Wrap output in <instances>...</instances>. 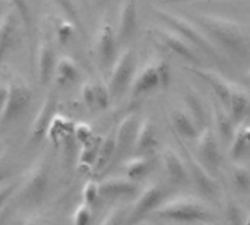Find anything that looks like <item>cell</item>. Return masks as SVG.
<instances>
[{"instance_id":"cell-1","label":"cell","mask_w":250,"mask_h":225,"mask_svg":"<svg viewBox=\"0 0 250 225\" xmlns=\"http://www.w3.org/2000/svg\"><path fill=\"white\" fill-rule=\"evenodd\" d=\"M195 20L208 34L214 44L223 51L234 57H246L250 48V40L240 22L230 16L218 13H198Z\"/></svg>"},{"instance_id":"cell-2","label":"cell","mask_w":250,"mask_h":225,"mask_svg":"<svg viewBox=\"0 0 250 225\" xmlns=\"http://www.w3.org/2000/svg\"><path fill=\"white\" fill-rule=\"evenodd\" d=\"M154 214L163 220L180 223H202L208 221L212 215L209 205L199 196L180 193L164 199Z\"/></svg>"},{"instance_id":"cell-3","label":"cell","mask_w":250,"mask_h":225,"mask_svg":"<svg viewBox=\"0 0 250 225\" xmlns=\"http://www.w3.org/2000/svg\"><path fill=\"white\" fill-rule=\"evenodd\" d=\"M154 13L158 16V19H161L163 23L171 26L183 38H186L196 50L204 51L211 57L220 59V48L214 44V41L208 37V34L201 28L196 20H190L182 13L163 7H154Z\"/></svg>"},{"instance_id":"cell-4","label":"cell","mask_w":250,"mask_h":225,"mask_svg":"<svg viewBox=\"0 0 250 225\" xmlns=\"http://www.w3.org/2000/svg\"><path fill=\"white\" fill-rule=\"evenodd\" d=\"M136 72V56L132 47H125L119 51L116 60L110 67L108 89L113 98H120L127 89H130L133 76Z\"/></svg>"},{"instance_id":"cell-5","label":"cell","mask_w":250,"mask_h":225,"mask_svg":"<svg viewBox=\"0 0 250 225\" xmlns=\"http://www.w3.org/2000/svg\"><path fill=\"white\" fill-rule=\"evenodd\" d=\"M151 31L155 35V38L171 53H174L176 56L182 57L183 60L192 63L193 66H201L202 59H201L198 50L186 38H183L176 29L163 23V25H155Z\"/></svg>"},{"instance_id":"cell-6","label":"cell","mask_w":250,"mask_h":225,"mask_svg":"<svg viewBox=\"0 0 250 225\" xmlns=\"http://www.w3.org/2000/svg\"><path fill=\"white\" fill-rule=\"evenodd\" d=\"M31 98H32V91L28 86V83L21 76L12 78L7 83V95L3 110L0 113V120L6 123L19 117L28 108Z\"/></svg>"},{"instance_id":"cell-7","label":"cell","mask_w":250,"mask_h":225,"mask_svg":"<svg viewBox=\"0 0 250 225\" xmlns=\"http://www.w3.org/2000/svg\"><path fill=\"white\" fill-rule=\"evenodd\" d=\"M117 35L113 28V25L108 20H103L100 26L95 31L92 48L94 56L98 61V64L103 69L110 70L113 61L116 60L119 51H117Z\"/></svg>"},{"instance_id":"cell-8","label":"cell","mask_w":250,"mask_h":225,"mask_svg":"<svg viewBox=\"0 0 250 225\" xmlns=\"http://www.w3.org/2000/svg\"><path fill=\"white\" fill-rule=\"evenodd\" d=\"M164 201V187L158 182H148L138 193L130 211H127V225L136 224L148 212H154Z\"/></svg>"},{"instance_id":"cell-9","label":"cell","mask_w":250,"mask_h":225,"mask_svg":"<svg viewBox=\"0 0 250 225\" xmlns=\"http://www.w3.org/2000/svg\"><path fill=\"white\" fill-rule=\"evenodd\" d=\"M56 45L53 38L50 37L48 32L42 31L40 34L38 42H37V78L40 85H45L51 81L54 67L57 63V56H56Z\"/></svg>"},{"instance_id":"cell-10","label":"cell","mask_w":250,"mask_h":225,"mask_svg":"<svg viewBox=\"0 0 250 225\" xmlns=\"http://www.w3.org/2000/svg\"><path fill=\"white\" fill-rule=\"evenodd\" d=\"M198 160L209 170L215 171L221 163L220 139L212 127H205L196 138V154Z\"/></svg>"},{"instance_id":"cell-11","label":"cell","mask_w":250,"mask_h":225,"mask_svg":"<svg viewBox=\"0 0 250 225\" xmlns=\"http://www.w3.org/2000/svg\"><path fill=\"white\" fill-rule=\"evenodd\" d=\"M47 182H48V164L42 158L38 160L26 174V179L22 186L23 199L31 204L40 202L47 190Z\"/></svg>"},{"instance_id":"cell-12","label":"cell","mask_w":250,"mask_h":225,"mask_svg":"<svg viewBox=\"0 0 250 225\" xmlns=\"http://www.w3.org/2000/svg\"><path fill=\"white\" fill-rule=\"evenodd\" d=\"M138 1L139 0H120L117 9L116 35L122 44L129 42L138 28Z\"/></svg>"},{"instance_id":"cell-13","label":"cell","mask_w":250,"mask_h":225,"mask_svg":"<svg viewBox=\"0 0 250 225\" xmlns=\"http://www.w3.org/2000/svg\"><path fill=\"white\" fill-rule=\"evenodd\" d=\"M163 88L161 79L158 75L157 63H155V56H151L139 69H136L132 85H130V92L135 97L149 94L155 89Z\"/></svg>"},{"instance_id":"cell-14","label":"cell","mask_w":250,"mask_h":225,"mask_svg":"<svg viewBox=\"0 0 250 225\" xmlns=\"http://www.w3.org/2000/svg\"><path fill=\"white\" fill-rule=\"evenodd\" d=\"M190 73L196 75L198 78H201L202 81H205L211 89L214 91V94L217 95L218 101L227 108L229 101H230V95H231V89L234 82L227 79L223 73H220L218 70L209 69V67H204V66H192V67H186Z\"/></svg>"},{"instance_id":"cell-15","label":"cell","mask_w":250,"mask_h":225,"mask_svg":"<svg viewBox=\"0 0 250 225\" xmlns=\"http://www.w3.org/2000/svg\"><path fill=\"white\" fill-rule=\"evenodd\" d=\"M161 164L166 177L174 183V184H183L190 180L189 177V168L185 160V155H182L177 149L173 146H167L161 154Z\"/></svg>"},{"instance_id":"cell-16","label":"cell","mask_w":250,"mask_h":225,"mask_svg":"<svg viewBox=\"0 0 250 225\" xmlns=\"http://www.w3.org/2000/svg\"><path fill=\"white\" fill-rule=\"evenodd\" d=\"M56 108H57V95L54 91H50L44 97V100H42L41 105L38 107L37 114L31 123V130H29L31 141L37 142L44 136L47 127L50 126V123L54 117Z\"/></svg>"},{"instance_id":"cell-17","label":"cell","mask_w":250,"mask_h":225,"mask_svg":"<svg viewBox=\"0 0 250 225\" xmlns=\"http://www.w3.org/2000/svg\"><path fill=\"white\" fill-rule=\"evenodd\" d=\"M168 120H170L173 132L183 139H196L202 130L196 119L185 105L173 107L168 113Z\"/></svg>"},{"instance_id":"cell-18","label":"cell","mask_w":250,"mask_h":225,"mask_svg":"<svg viewBox=\"0 0 250 225\" xmlns=\"http://www.w3.org/2000/svg\"><path fill=\"white\" fill-rule=\"evenodd\" d=\"M185 160L189 168V177L190 180H193L195 186L207 195H211L215 189H217V182L214 179L212 171H209L199 160L195 154L190 152H185Z\"/></svg>"},{"instance_id":"cell-19","label":"cell","mask_w":250,"mask_h":225,"mask_svg":"<svg viewBox=\"0 0 250 225\" xmlns=\"http://www.w3.org/2000/svg\"><path fill=\"white\" fill-rule=\"evenodd\" d=\"M136 155H154L158 148V135L151 117H144L139 122L135 142H133Z\"/></svg>"},{"instance_id":"cell-20","label":"cell","mask_w":250,"mask_h":225,"mask_svg":"<svg viewBox=\"0 0 250 225\" xmlns=\"http://www.w3.org/2000/svg\"><path fill=\"white\" fill-rule=\"evenodd\" d=\"M211 114H212V123H214V132L218 136L220 142L226 143L230 142L234 130H236V120L231 117L230 111L220 102L215 101L211 104Z\"/></svg>"},{"instance_id":"cell-21","label":"cell","mask_w":250,"mask_h":225,"mask_svg":"<svg viewBox=\"0 0 250 225\" xmlns=\"http://www.w3.org/2000/svg\"><path fill=\"white\" fill-rule=\"evenodd\" d=\"M139 117L138 114L135 113H129L126 114L116 132H114V139H116V152H123L126 151L127 148L133 146V142H135V136H136V130H138V126H139Z\"/></svg>"},{"instance_id":"cell-22","label":"cell","mask_w":250,"mask_h":225,"mask_svg":"<svg viewBox=\"0 0 250 225\" xmlns=\"http://www.w3.org/2000/svg\"><path fill=\"white\" fill-rule=\"evenodd\" d=\"M100 195L105 198H123L130 196L138 192L135 180L125 177H108L98 183Z\"/></svg>"},{"instance_id":"cell-23","label":"cell","mask_w":250,"mask_h":225,"mask_svg":"<svg viewBox=\"0 0 250 225\" xmlns=\"http://www.w3.org/2000/svg\"><path fill=\"white\" fill-rule=\"evenodd\" d=\"M79 75H81L79 66L72 57L62 56L57 59L54 73H53V79L57 86H60V88L70 86L72 83H75L79 79Z\"/></svg>"},{"instance_id":"cell-24","label":"cell","mask_w":250,"mask_h":225,"mask_svg":"<svg viewBox=\"0 0 250 225\" xmlns=\"http://www.w3.org/2000/svg\"><path fill=\"white\" fill-rule=\"evenodd\" d=\"M250 105V92L242 85H239L237 82H234L233 89H231V95H230V101L227 105V110L230 111L231 117L236 120V123H240L242 119L249 113Z\"/></svg>"},{"instance_id":"cell-25","label":"cell","mask_w":250,"mask_h":225,"mask_svg":"<svg viewBox=\"0 0 250 225\" xmlns=\"http://www.w3.org/2000/svg\"><path fill=\"white\" fill-rule=\"evenodd\" d=\"M16 20L18 19L13 10H3L0 15V61L13 44Z\"/></svg>"},{"instance_id":"cell-26","label":"cell","mask_w":250,"mask_h":225,"mask_svg":"<svg viewBox=\"0 0 250 225\" xmlns=\"http://www.w3.org/2000/svg\"><path fill=\"white\" fill-rule=\"evenodd\" d=\"M250 152V124L237 123L236 130L230 139V155L234 160H240Z\"/></svg>"},{"instance_id":"cell-27","label":"cell","mask_w":250,"mask_h":225,"mask_svg":"<svg viewBox=\"0 0 250 225\" xmlns=\"http://www.w3.org/2000/svg\"><path fill=\"white\" fill-rule=\"evenodd\" d=\"M154 165H155L154 155H136L135 154V157L129 158L125 163V171L129 176V179L136 180L149 174Z\"/></svg>"},{"instance_id":"cell-28","label":"cell","mask_w":250,"mask_h":225,"mask_svg":"<svg viewBox=\"0 0 250 225\" xmlns=\"http://www.w3.org/2000/svg\"><path fill=\"white\" fill-rule=\"evenodd\" d=\"M183 102L185 107L192 113V116L196 119L198 124L202 127L205 124V117H207V111H205V105H204V100L201 97V94L193 89V88H186L183 92Z\"/></svg>"},{"instance_id":"cell-29","label":"cell","mask_w":250,"mask_h":225,"mask_svg":"<svg viewBox=\"0 0 250 225\" xmlns=\"http://www.w3.org/2000/svg\"><path fill=\"white\" fill-rule=\"evenodd\" d=\"M54 4L59 7L62 16H64L66 19H69L79 32H83V23L81 19V12L78 7V1L76 0H53Z\"/></svg>"},{"instance_id":"cell-30","label":"cell","mask_w":250,"mask_h":225,"mask_svg":"<svg viewBox=\"0 0 250 225\" xmlns=\"http://www.w3.org/2000/svg\"><path fill=\"white\" fill-rule=\"evenodd\" d=\"M230 182L239 193H248L250 192V170L246 165L234 164L230 170Z\"/></svg>"},{"instance_id":"cell-31","label":"cell","mask_w":250,"mask_h":225,"mask_svg":"<svg viewBox=\"0 0 250 225\" xmlns=\"http://www.w3.org/2000/svg\"><path fill=\"white\" fill-rule=\"evenodd\" d=\"M54 32H56V40L59 41V44L66 45L67 42L72 41V38L75 37V32L78 31V28L64 16L54 19Z\"/></svg>"},{"instance_id":"cell-32","label":"cell","mask_w":250,"mask_h":225,"mask_svg":"<svg viewBox=\"0 0 250 225\" xmlns=\"http://www.w3.org/2000/svg\"><path fill=\"white\" fill-rule=\"evenodd\" d=\"M13 7H15V12L18 15V18L22 20L26 32H28V37H29V41H32V23H34V18H32V9H31V3L29 0H9Z\"/></svg>"},{"instance_id":"cell-33","label":"cell","mask_w":250,"mask_h":225,"mask_svg":"<svg viewBox=\"0 0 250 225\" xmlns=\"http://www.w3.org/2000/svg\"><path fill=\"white\" fill-rule=\"evenodd\" d=\"M116 154V139H114V133L113 135H107L101 142H100V148H98V154H97V160L95 164L97 167H104Z\"/></svg>"},{"instance_id":"cell-34","label":"cell","mask_w":250,"mask_h":225,"mask_svg":"<svg viewBox=\"0 0 250 225\" xmlns=\"http://www.w3.org/2000/svg\"><path fill=\"white\" fill-rule=\"evenodd\" d=\"M154 56H155V63H157L158 75H160V79H161V85H163V89H164V88H167L170 85V81H171L170 63H168L167 57L163 56L161 53H157Z\"/></svg>"},{"instance_id":"cell-35","label":"cell","mask_w":250,"mask_h":225,"mask_svg":"<svg viewBox=\"0 0 250 225\" xmlns=\"http://www.w3.org/2000/svg\"><path fill=\"white\" fill-rule=\"evenodd\" d=\"M94 89H95L97 108H105L110 104V98H111L108 85L104 83L103 81H94Z\"/></svg>"},{"instance_id":"cell-36","label":"cell","mask_w":250,"mask_h":225,"mask_svg":"<svg viewBox=\"0 0 250 225\" xmlns=\"http://www.w3.org/2000/svg\"><path fill=\"white\" fill-rule=\"evenodd\" d=\"M126 220H127V211L122 206H114L105 214L100 225H123Z\"/></svg>"},{"instance_id":"cell-37","label":"cell","mask_w":250,"mask_h":225,"mask_svg":"<svg viewBox=\"0 0 250 225\" xmlns=\"http://www.w3.org/2000/svg\"><path fill=\"white\" fill-rule=\"evenodd\" d=\"M81 97L86 107L97 108L95 102V89H94V81H85L81 86Z\"/></svg>"},{"instance_id":"cell-38","label":"cell","mask_w":250,"mask_h":225,"mask_svg":"<svg viewBox=\"0 0 250 225\" xmlns=\"http://www.w3.org/2000/svg\"><path fill=\"white\" fill-rule=\"evenodd\" d=\"M91 218H92L91 206L86 205V204H83L73 214V225H89Z\"/></svg>"},{"instance_id":"cell-39","label":"cell","mask_w":250,"mask_h":225,"mask_svg":"<svg viewBox=\"0 0 250 225\" xmlns=\"http://www.w3.org/2000/svg\"><path fill=\"white\" fill-rule=\"evenodd\" d=\"M98 196H100V186H98V183L89 182L85 186V189H83V204L91 206L97 201Z\"/></svg>"},{"instance_id":"cell-40","label":"cell","mask_w":250,"mask_h":225,"mask_svg":"<svg viewBox=\"0 0 250 225\" xmlns=\"http://www.w3.org/2000/svg\"><path fill=\"white\" fill-rule=\"evenodd\" d=\"M229 218H230V223L234 225H245V221H246V215L243 212V209L240 208V205H229Z\"/></svg>"},{"instance_id":"cell-41","label":"cell","mask_w":250,"mask_h":225,"mask_svg":"<svg viewBox=\"0 0 250 225\" xmlns=\"http://www.w3.org/2000/svg\"><path fill=\"white\" fill-rule=\"evenodd\" d=\"M75 135H76V138H78V139H81V141L85 143V142H88V141L92 138V130H91V127H89L88 124L81 123L79 126H76V129H75Z\"/></svg>"},{"instance_id":"cell-42","label":"cell","mask_w":250,"mask_h":225,"mask_svg":"<svg viewBox=\"0 0 250 225\" xmlns=\"http://www.w3.org/2000/svg\"><path fill=\"white\" fill-rule=\"evenodd\" d=\"M10 192H12V186L9 183H1L0 184V208H3L1 205L6 202V199L10 195Z\"/></svg>"},{"instance_id":"cell-43","label":"cell","mask_w":250,"mask_h":225,"mask_svg":"<svg viewBox=\"0 0 250 225\" xmlns=\"http://www.w3.org/2000/svg\"><path fill=\"white\" fill-rule=\"evenodd\" d=\"M6 95H7V83L0 82V113L3 110V105L6 101Z\"/></svg>"},{"instance_id":"cell-44","label":"cell","mask_w":250,"mask_h":225,"mask_svg":"<svg viewBox=\"0 0 250 225\" xmlns=\"http://www.w3.org/2000/svg\"><path fill=\"white\" fill-rule=\"evenodd\" d=\"M4 215H6V208L3 206V208H0V225L4 221Z\"/></svg>"},{"instance_id":"cell-45","label":"cell","mask_w":250,"mask_h":225,"mask_svg":"<svg viewBox=\"0 0 250 225\" xmlns=\"http://www.w3.org/2000/svg\"><path fill=\"white\" fill-rule=\"evenodd\" d=\"M198 225H215L212 223H208V221H202V223H198Z\"/></svg>"},{"instance_id":"cell-46","label":"cell","mask_w":250,"mask_h":225,"mask_svg":"<svg viewBox=\"0 0 250 225\" xmlns=\"http://www.w3.org/2000/svg\"><path fill=\"white\" fill-rule=\"evenodd\" d=\"M26 225H47L45 223H28Z\"/></svg>"},{"instance_id":"cell-47","label":"cell","mask_w":250,"mask_h":225,"mask_svg":"<svg viewBox=\"0 0 250 225\" xmlns=\"http://www.w3.org/2000/svg\"><path fill=\"white\" fill-rule=\"evenodd\" d=\"M166 1H170V3H176V1H188V0H166Z\"/></svg>"},{"instance_id":"cell-48","label":"cell","mask_w":250,"mask_h":225,"mask_svg":"<svg viewBox=\"0 0 250 225\" xmlns=\"http://www.w3.org/2000/svg\"><path fill=\"white\" fill-rule=\"evenodd\" d=\"M245 225H250V217L246 218V221H245Z\"/></svg>"},{"instance_id":"cell-49","label":"cell","mask_w":250,"mask_h":225,"mask_svg":"<svg viewBox=\"0 0 250 225\" xmlns=\"http://www.w3.org/2000/svg\"><path fill=\"white\" fill-rule=\"evenodd\" d=\"M246 78H248V82H249V85H250V70L248 72V75H246Z\"/></svg>"},{"instance_id":"cell-50","label":"cell","mask_w":250,"mask_h":225,"mask_svg":"<svg viewBox=\"0 0 250 225\" xmlns=\"http://www.w3.org/2000/svg\"><path fill=\"white\" fill-rule=\"evenodd\" d=\"M1 9H3V3L0 1V12H1Z\"/></svg>"},{"instance_id":"cell-51","label":"cell","mask_w":250,"mask_h":225,"mask_svg":"<svg viewBox=\"0 0 250 225\" xmlns=\"http://www.w3.org/2000/svg\"><path fill=\"white\" fill-rule=\"evenodd\" d=\"M81 1H82V3H86V0H81Z\"/></svg>"},{"instance_id":"cell-52","label":"cell","mask_w":250,"mask_h":225,"mask_svg":"<svg viewBox=\"0 0 250 225\" xmlns=\"http://www.w3.org/2000/svg\"><path fill=\"white\" fill-rule=\"evenodd\" d=\"M101 1H108V0H101Z\"/></svg>"},{"instance_id":"cell-53","label":"cell","mask_w":250,"mask_h":225,"mask_svg":"<svg viewBox=\"0 0 250 225\" xmlns=\"http://www.w3.org/2000/svg\"><path fill=\"white\" fill-rule=\"evenodd\" d=\"M249 114H250V105H249Z\"/></svg>"}]
</instances>
